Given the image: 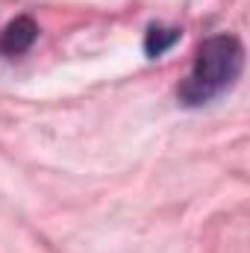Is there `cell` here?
Listing matches in <instances>:
<instances>
[{"label": "cell", "mask_w": 250, "mask_h": 253, "mask_svg": "<svg viewBox=\"0 0 250 253\" xmlns=\"http://www.w3.org/2000/svg\"><path fill=\"white\" fill-rule=\"evenodd\" d=\"M180 27H165V24H150L147 33H144V53L150 59H159L165 56L177 42H180Z\"/></svg>", "instance_id": "obj_3"}, {"label": "cell", "mask_w": 250, "mask_h": 253, "mask_svg": "<svg viewBox=\"0 0 250 253\" xmlns=\"http://www.w3.org/2000/svg\"><path fill=\"white\" fill-rule=\"evenodd\" d=\"M245 71V44L233 33H218L200 42L186 80L177 85L183 106H203L239 83Z\"/></svg>", "instance_id": "obj_1"}, {"label": "cell", "mask_w": 250, "mask_h": 253, "mask_svg": "<svg viewBox=\"0 0 250 253\" xmlns=\"http://www.w3.org/2000/svg\"><path fill=\"white\" fill-rule=\"evenodd\" d=\"M39 39V24L30 18V15H18L15 21H9L3 30H0V56H21L27 53Z\"/></svg>", "instance_id": "obj_2"}]
</instances>
